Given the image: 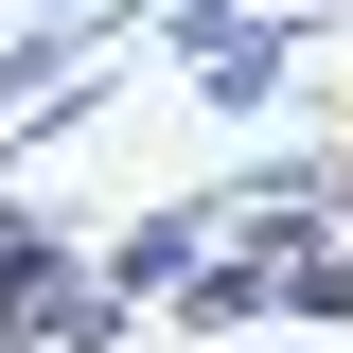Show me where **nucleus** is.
Listing matches in <instances>:
<instances>
[{"label": "nucleus", "mask_w": 353, "mask_h": 353, "mask_svg": "<svg viewBox=\"0 0 353 353\" xmlns=\"http://www.w3.org/2000/svg\"><path fill=\"white\" fill-rule=\"evenodd\" d=\"M301 0H159V53L176 71H194V106H212V124H265V106H283V88H301Z\"/></svg>", "instance_id": "obj_1"}, {"label": "nucleus", "mask_w": 353, "mask_h": 353, "mask_svg": "<svg viewBox=\"0 0 353 353\" xmlns=\"http://www.w3.org/2000/svg\"><path fill=\"white\" fill-rule=\"evenodd\" d=\"M212 212L248 248H301V230H353V124H301V141H248L212 176Z\"/></svg>", "instance_id": "obj_2"}, {"label": "nucleus", "mask_w": 353, "mask_h": 353, "mask_svg": "<svg viewBox=\"0 0 353 353\" xmlns=\"http://www.w3.org/2000/svg\"><path fill=\"white\" fill-rule=\"evenodd\" d=\"M53 248H71V212H53L36 176H0V283H36V265H53Z\"/></svg>", "instance_id": "obj_4"}, {"label": "nucleus", "mask_w": 353, "mask_h": 353, "mask_svg": "<svg viewBox=\"0 0 353 353\" xmlns=\"http://www.w3.org/2000/svg\"><path fill=\"white\" fill-rule=\"evenodd\" d=\"M212 230H230V212H212V176H194V194H159V212H141L124 248H106V283H141V318H159V283H176L194 248H212Z\"/></svg>", "instance_id": "obj_3"}]
</instances>
